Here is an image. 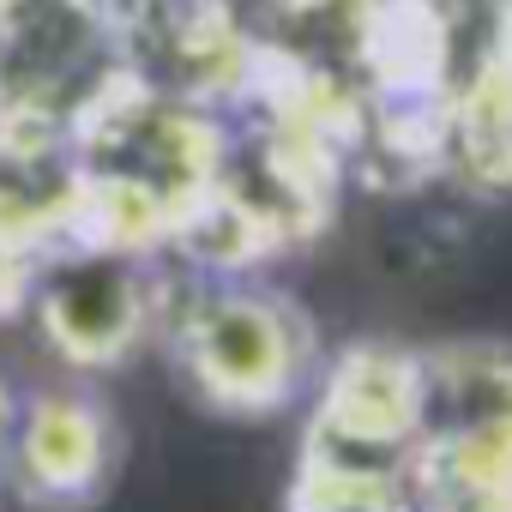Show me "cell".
I'll return each mask as SVG.
<instances>
[{
	"instance_id": "8",
	"label": "cell",
	"mask_w": 512,
	"mask_h": 512,
	"mask_svg": "<svg viewBox=\"0 0 512 512\" xmlns=\"http://www.w3.org/2000/svg\"><path fill=\"white\" fill-rule=\"evenodd\" d=\"M19 410H25V392L0 374V452H7V440H13V428H19Z\"/></svg>"
},
{
	"instance_id": "2",
	"label": "cell",
	"mask_w": 512,
	"mask_h": 512,
	"mask_svg": "<svg viewBox=\"0 0 512 512\" xmlns=\"http://www.w3.org/2000/svg\"><path fill=\"white\" fill-rule=\"evenodd\" d=\"M175 362L187 386L223 416H278L320 368L314 320L260 284H217L175 320Z\"/></svg>"
},
{
	"instance_id": "6",
	"label": "cell",
	"mask_w": 512,
	"mask_h": 512,
	"mask_svg": "<svg viewBox=\"0 0 512 512\" xmlns=\"http://www.w3.org/2000/svg\"><path fill=\"white\" fill-rule=\"evenodd\" d=\"M43 241L37 235H25L7 211H0V320H13V314H25V302H31V284H37V266H43Z\"/></svg>"
},
{
	"instance_id": "7",
	"label": "cell",
	"mask_w": 512,
	"mask_h": 512,
	"mask_svg": "<svg viewBox=\"0 0 512 512\" xmlns=\"http://www.w3.org/2000/svg\"><path fill=\"white\" fill-rule=\"evenodd\" d=\"M290 512H416L410 500H320V494H290Z\"/></svg>"
},
{
	"instance_id": "1",
	"label": "cell",
	"mask_w": 512,
	"mask_h": 512,
	"mask_svg": "<svg viewBox=\"0 0 512 512\" xmlns=\"http://www.w3.org/2000/svg\"><path fill=\"white\" fill-rule=\"evenodd\" d=\"M416 512H512V344L446 338L422 350Z\"/></svg>"
},
{
	"instance_id": "5",
	"label": "cell",
	"mask_w": 512,
	"mask_h": 512,
	"mask_svg": "<svg viewBox=\"0 0 512 512\" xmlns=\"http://www.w3.org/2000/svg\"><path fill=\"white\" fill-rule=\"evenodd\" d=\"M482 73V91L458 115V139L488 181H512V61H494Z\"/></svg>"
},
{
	"instance_id": "3",
	"label": "cell",
	"mask_w": 512,
	"mask_h": 512,
	"mask_svg": "<svg viewBox=\"0 0 512 512\" xmlns=\"http://www.w3.org/2000/svg\"><path fill=\"white\" fill-rule=\"evenodd\" d=\"M163 308L157 272L145 266V253L97 247V241H61L43 253L37 284L25 314L37 320V338L67 362V368H121L139 356Z\"/></svg>"
},
{
	"instance_id": "4",
	"label": "cell",
	"mask_w": 512,
	"mask_h": 512,
	"mask_svg": "<svg viewBox=\"0 0 512 512\" xmlns=\"http://www.w3.org/2000/svg\"><path fill=\"white\" fill-rule=\"evenodd\" d=\"M115 470V422L103 398L85 386H37L25 392L19 428L0 452L7 494L43 512H79L103 494Z\"/></svg>"
}]
</instances>
